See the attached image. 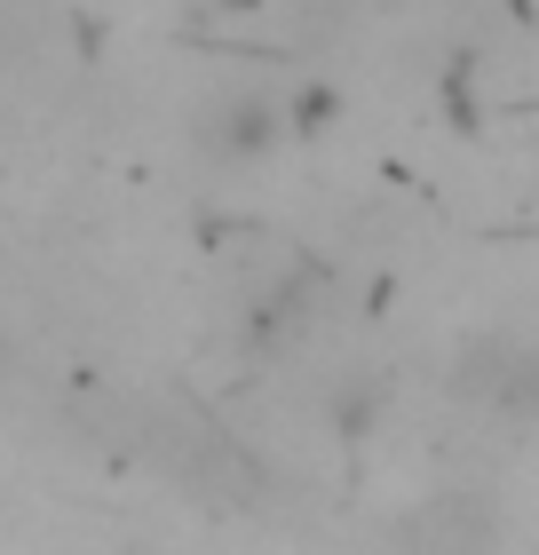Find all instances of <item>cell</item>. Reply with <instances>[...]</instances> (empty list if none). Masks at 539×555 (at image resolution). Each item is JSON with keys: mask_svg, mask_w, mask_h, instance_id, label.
Instances as JSON below:
<instances>
[{"mask_svg": "<svg viewBox=\"0 0 539 555\" xmlns=\"http://www.w3.org/2000/svg\"><path fill=\"white\" fill-rule=\"evenodd\" d=\"M207 143L222 151V159H262V151L278 143V112L262 104V95H246V104H222L215 128H207Z\"/></svg>", "mask_w": 539, "mask_h": 555, "instance_id": "6da1fadb", "label": "cell"}]
</instances>
